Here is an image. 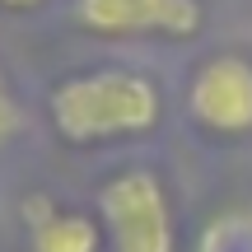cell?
I'll list each match as a JSON object with an SVG mask.
<instances>
[{"instance_id": "cell-1", "label": "cell", "mask_w": 252, "mask_h": 252, "mask_svg": "<svg viewBox=\"0 0 252 252\" xmlns=\"http://www.w3.org/2000/svg\"><path fill=\"white\" fill-rule=\"evenodd\" d=\"M47 117L65 145H108L150 135L163 122V89L145 70H103L65 75L47 94Z\"/></svg>"}, {"instance_id": "cell-2", "label": "cell", "mask_w": 252, "mask_h": 252, "mask_svg": "<svg viewBox=\"0 0 252 252\" xmlns=\"http://www.w3.org/2000/svg\"><path fill=\"white\" fill-rule=\"evenodd\" d=\"M98 224L112 252H178L168 187L150 168H122L98 187Z\"/></svg>"}, {"instance_id": "cell-3", "label": "cell", "mask_w": 252, "mask_h": 252, "mask_svg": "<svg viewBox=\"0 0 252 252\" xmlns=\"http://www.w3.org/2000/svg\"><path fill=\"white\" fill-rule=\"evenodd\" d=\"M187 112L201 131L220 135V140L252 135V56H243V52L206 56L191 70Z\"/></svg>"}, {"instance_id": "cell-4", "label": "cell", "mask_w": 252, "mask_h": 252, "mask_svg": "<svg viewBox=\"0 0 252 252\" xmlns=\"http://www.w3.org/2000/svg\"><path fill=\"white\" fill-rule=\"evenodd\" d=\"M24 224L33 252H103V224L84 210H61L47 196L24 201Z\"/></svg>"}, {"instance_id": "cell-5", "label": "cell", "mask_w": 252, "mask_h": 252, "mask_svg": "<svg viewBox=\"0 0 252 252\" xmlns=\"http://www.w3.org/2000/svg\"><path fill=\"white\" fill-rule=\"evenodd\" d=\"M206 24L201 0H135V37H196Z\"/></svg>"}, {"instance_id": "cell-6", "label": "cell", "mask_w": 252, "mask_h": 252, "mask_svg": "<svg viewBox=\"0 0 252 252\" xmlns=\"http://www.w3.org/2000/svg\"><path fill=\"white\" fill-rule=\"evenodd\" d=\"M19 126H24V108H19L14 89H9L5 70H0V145H9L19 135Z\"/></svg>"}, {"instance_id": "cell-7", "label": "cell", "mask_w": 252, "mask_h": 252, "mask_svg": "<svg viewBox=\"0 0 252 252\" xmlns=\"http://www.w3.org/2000/svg\"><path fill=\"white\" fill-rule=\"evenodd\" d=\"M47 0H0V9H14V14H24V9H42Z\"/></svg>"}]
</instances>
